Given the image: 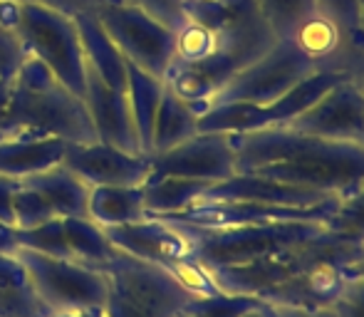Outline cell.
Instances as JSON below:
<instances>
[{"instance_id": "1", "label": "cell", "mask_w": 364, "mask_h": 317, "mask_svg": "<svg viewBox=\"0 0 364 317\" xmlns=\"http://www.w3.org/2000/svg\"><path fill=\"white\" fill-rule=\"evenodd\" d=\"M235 171L265 176L310 191L350 196L364 186V146L297 131L292 127H268L230 134Z\"/></svg>"}, {"instance_id": "2", "label": "cell", "mask_w": 364, "mask_h": 317, "mask_svg": "<svg viewBox=\"0 0 364 317\" xmlns=\"http://www.w3.org/2000/svg\"><path fill=\"white\" fill-rule=\"evenodd\" d=\"M8 136H50L70 144L97 141L82 97L73 95L40 60L30 55L10 82V100L0 139Z\"/></svg>"}, {"instance_id": "3", "label": "cell", "mask_w": 364, "mask_h": 317, "mask_svg": "<svg viewBox=\"0 0 364 317\" xmlns=\"http://www.w3.org/2000/svg\"><path fill=\"white\" fill-rule=\"evenodd\" d=\"M0 20L15 30L30 58L40 60L73 95H85L87 65L75 15L38 3H0Z\"/></svg>"}, {"instance_id": "4", "label": "cell", "mask_w": 364, "mask_h": 317, "mask_svg": "<svg viewBox=\"0 0 364 317\" xmlns=\"http://www.w3.org/2000/svg\"><path fill=\"white\" fill-rule=\"evenodd\" d=\"M178 226V223H173ZM191 238V258L203 268L250 263L288 245L317 238L327 231L325 221H275V223H248L228 228H193L178 226Z\"/></svg>"}, {"instance_id": "5", "label": "cell", "mask_w": 364, "mask_h": 317, "mask_svg": "<svg viewBox=\"0 0 364 317\" xmlns=\"http://www.w3.org/2000/svg\"><path fill=\"white\" fill-rule=\"evenodd\" d=\"M92 13L127 63L164 80L173 63L176 30L127 0H100Z\"/></svg>"}, {"instance_id": "6", "label": "cell", "mask_w": 364, "mask_h": 317, "mask_svg": "<svg viewBox=\"0 0 364 317\" xmlns=\"http://www.w3.org/2000/svg\"><path fill=\"white\" fill-rule=\"evenodd\" d=\"M317 65L307 60L290 40H278L268 53L255 58L233 75L216 97L213 104H253L268 107L285 97L295 85L317 72Z\"/></svg>"}, {"instance_id": "7", "label": "cell", "mask_w": 364, "mask_h": 317, "mask_svg": "<svg viewBox=\"0 0 364 317\" xmlns=\"http://www.w3.org/2000/svg\"><path fill=\"white\" fill-rule=\"evenodd\" d=\"M25 265L35 290L53 313L82 308H107L109 300V280L102 270L87 268L68 258L38 253L20 248L15 253Z\"/></svg>"}, {"instance_id": "8", "label": "cell", "mask_w": 364, "mask_h": 317, "mask_svg": "<svg viewBox=\"0 0 364 317\" xmlns=\"http://www.w3.org/2000/svg\"><path fill=\"white\" fill-rule=\"evenodd\" d=\"M102 273L109 293L134 305L146 317H176L193 300L161 265L117 250Z\"/></svg>"}, {"instance_id": "9", "label": "cell", "mask_w": 364, "mask_h": 317, "mask_svg": "<svg viewBox=\"0 0 364 317\" xmlns=\"http://www.w3.org/2000/svg\"><path fill=\"white\" fill-rule=\"evenodd\" d=\"M340 206V198H332L320 206L297 208V206H275L260 201H203L183 208L178 213L156 216L166 223L193 228H228L248 226V223H275V221H327ZM151 216V213H149Z\"/></svg>"}, {"instance_id": "10", "label": "cell", "mask_w": 364, "mask_h": 317, "mask_svg": "<svg viewBox=\"0 0 364 317\" xmlns=\"http://www.w3.org/2000/svg\"><path fill=\"white\" fill-rule=\"evenodd\" d=\"M235 151L230 134L198 131L191 139L159 154H149V176H178L216 183L235 176Z\"/></svg>"}, {"instance_id": "11", "label": "cell", "mask_w": 364, "mask_h": 317, "mask_svg": "<svg viewBox=\"0 0 364 317\" xmlns=\"http://www.w3.org/2000/svg\"><path fill=\"white\" fill-rule=\"evenodd\" d=\"M292 129L335 141H364V75H350L337 82L307 112H302Z\"/></svg>"}, {"instance_id": "12", "label": "cell", "mask_w": 364, "mask_h": 317, "mask_svg": "<svg viewBox=\"0 0 364 317\" xmlns=\"http://www.w3.org/2000/svg\"><path fill=\"white\" fill-rule=\"evenodd\" d=\"M357 278H360V263L320 260L290 278L288 283L270 288L258 300L302 310H332Z\"/></svg>"}, {"instance_id": "13", "label": "cell", "mask_w": 364, "mask_h": 317, "mask_svg": "<svg viewBox=\"0 0 364 317\" xmlns=\"http://www.w3.org/2000/svg\"><path fill=\"white\" fill-rule=\"evenodd\" d=\"M63 166L75 171L90 188L95 186H141L149 178V156L129 154L105 141H73L63 156Z\"/></svg>"}, {"instance_id": "14", "label": "cell", "mask_w": 364, "mask_h": 317, "mask_svg": "<svg viewBox=\"0 0 364 317\" xmlns=\"http://www.w3.org/2000/svg\"><path fill=\"white\" fill-rule=\"evenodd\" d=\"M117 250L129 253L134 258L149 260V263L166 265L173 260L191 258V238L173 223H166L156 216L141 218L124 226L102 228Z\"/></svg>"}, {"instance_id": "15", "label": "cell", "mask_w": 364, "mask_h": 317, "mask_svg": "<svg viewBox=\"0 0 364 317\" xmlns=\"http://www.w3.org/2000/svg\"><path fill=\"white\" fill-rule=\"evenodd\" d=\"M82 102L87 107V114L92 119L97 139L105 141V144L119 146V149L129 151V154H141L129 100H127V90L109 87L97 75L87 72Z\"/></svg>"}, {"instance_id": "16", "label": "cell", "mask_w": 364, "mask_h": 317, "mask_svg": "<svg viewBox=\"0 0 364 317\" xmlns=\"http://www.w3.org/2000/svg\"><path fill=\"white\" fill-rule=\"evenodd\" d=\"M332 193L310 191V188L290 186L265 176H253V173H235L223 181L208 183L206 191L198 196L196 203L203 201H260V203H275V206H297L310 208L320 206L325 201H332Z\"/></svg>"}, {"instance_id": "17", "label": "cell", "mask_w": 364, "mask_h": 317, "mask_svg": "<svg viewBox=\"0 0 364 317\" xmlns=\"http://www.w3.org/2000/svg\"><path fill=\"white\" fill-rule=\"evenodd\" d=\"M70 141L50 136H8L0 139V176L25 181L60 166Z\"/></svg>"}, {"instance_id": "18", "label": "cell", "mask_w": 364, "mask_h": 317, "mask_svg": "<svg viewBox=\"0 0 364 317\" xmlns=\"http://www.w3.org/2000/svg\"><path fill=\"white\" fill-rule=\"evenodd\" d=\"M77 30H80L82 53H85L87 72L97 75L102 82L117 90H127V60L114 48L107 33L102 30L100 20L92 10H82L75 15Z\"/></svg>"}, {"instance_id": "19", "label": "cell", "mask_w": 364, "mask_h": 317, "mask_svg": "<svg viewBox=\"0 0 364 317\" xmlns=\"http://www.w3.org/2000/svg\"><path fill=\"white\" fill-rule=\"evenodd\" d=\"M25 186L38 191L45 201L53 206L60 218H90L87 216V203H90V186L70 171L68 166H53L38 176L25 178Z\"/></svg>"}, {"instance_id": "20", "label": "cell", "mask_w": 364, "mask_h": 317, "mask_svg": "<svg viewBox=\"0 0 364 317\" xmlns=\"http://www.w3.org/2000/svg\"><path fill=\"white\" fill-rule=\"evenodd\" d=\"M18 255H0V317H50Z\"/></svg>"}, {"instance_id": "21", "label": "cell", "mask_w": 364, "mask_h": 317, "mask_svg": "<svg viewBox=\"0 0 364 317\" xmlns=\"http://www.w3.org/2000/svg\"><path fill=\"white\" fill-rule=\"evenodd\" d=\"M87 216L102 228L124 226L146 218L141 186H95L90 188Z\"/></svg>"}, {"instance_id": "22", "label": "cell", "mask_w": 364, "mask_h": 317, "mask_svg": "<svg viewBox=\"0 0 364 317\" xmlns=\"http://www.w3.org/2000/svg\"><path fill=\"white\" fill-rule=\"evenodd\" d=\"M161 95H164V80L154 77V75L127 63V100H129L132 119H134L139 151L146 156L151 151V131H154V119H156Z\"/></svg>"}, {"instance_id": "23", "label": "cell", "mask_w": 364, "mask_h": 317, "mask_svg": "<svg viewBox=\"0 0 364 317\" xmlns=\"http://www.w3.org/2000/svg\"><path fill=\"white\" fill-rule=\"evenodd\" d=\"M198 112L193 109L188 102L178 100L171 90H166L164 85V95L159 102L156 119H154V131H151V151L149 154H159L166 151L171 146L181 144V141L191 139L193 134H198Z\"/></svg>"}, {"instance_id": "24", "label": "cell", "mask_w": 364, "mask_h": 317, "mask_svg": "<svg viewBox=\"0 0 364 317\" xmlns=\"http://www.w3.org/2000/svg\"><path fill=\"white\" fill-rule=\"evenodd\" d=\"M206 181H191V178L178 176H149L141 188H144V208L151 216H164V213H178L183 208L193 206L203 191Z\"/></svg>"}, {"instance_id": "25", "label": "cell", "mask_w": 364, "mask_h": 317, "mask_svg": "<svg viewBox=\"0 0 364 317\" xmlns=\"http://www.w3.org/2000/svg\"><path fill=\"white\" fill-rule=\"evenodd\" d=\"M63 221L73 260L87 265V268L105 270V265L112 260L117 248L107 238V233L102 231V226H97L90 218H63Z\"/></svg>"}, {"instance_id": "26", "label": "cell", "mask_w": 364, "mask_h": 317, "mask_svg": "<svg viewBox=\"0 0 364 317\" xmlns=\"http://www.w3.org/2000/svg\"><path fill=\"white\" fill-rule=\"evenodd\" d=\"M253 3L258 5L260 15L278 40H288L292 30L320 8L317 0H253Z\"/></svg>"}, {"instance_id": "27", "label": "cell", "mask_w": 364, "mask_h": 317, "mask_svg": "<svg viewBox=\"0 0 364 317\" xmlns=\"http://www.w3.org/2000/svg\"><path fill=\"white\" fill-rule=\"evenodd\" d=\"M218 53V35L216 30L186 20L176 30V43H173V63H201Z\"/></svg>"}, {"instance_id": "28", "label": "cell", "mask_w": 364, "mask_h": 317, "mask_svg": "<svg viewBox=\"0 0 364 317\" xmlns=\"http://www.w3.org/2000/svg\"><path fill=\"white\" fill-rule=\"evenodd\" d=\"M18 245L28 250H38V253L53 255V258H68L73 260L70 253L68 236H65V221L63 218H53V221L43 223L30 231H20L18 228Z\"/></svg>"}, {"instance_id": "29", "label": "cell", "mask_w": 364, "mask_h": 317, "mask_svg": "<svg viewBox=\"0 0 364 317\" xmlns=\"http://www.w3.org/2000/svg\"><path fill=\"white\" fill-rule=\"evenodd\" d=\"M260 300L245 298V295L220 293L213 298H193L176 317H240L248 310L258 308Z\"/></svg>"}, {"instance_id": "30", "label": "cell", "mask_w": 364, "mask_h": 317, "mask_svg": "<svg viewBox=\"0 0 364 317\" xmlns=\"http://www.w3.org/2000/svg\"><path fill=\"white\" fill-rule=\"evenodd\" d=\"M327 231L364 240V186L340 198V206L327 218Z\"/></svg>"}, {"instance_id": "31", "label": "cell", "mask_w": 364, "mask_h": 317, "mask_svg": "<svg viewBox=\"0 0 364 317\" xmlns=\"http://www.w3.org/2000/svg\"><path fill=\"white\" fill-rule=\"evenodd\" d=\"M13 208H15V228H20V231H30V228L43 226V223L53 221V218H60L53 211V206L38 191L25 186V183H20L18 191H15Z\"/></svg>"}, {"instance_id": "32", "label": "cell", "mask_w": 364, "mask_h": 317, "mask_svg": "<svg viewBox=\"0 0 364 317\" xmlns=\"http://www.w3.org/2000/svg\"><path fill=\"white\" fill-rule=\"evenodd\" d=\"M25 58H28L25 45L20 43L15 30L0 20V82H13Z\"/></svg>"}, {"instance_id": "33", "label": "cell", "mask_w": 364, "mask_h": 317, "mask_svg": "<svg viewBox=\"0 0 364 317\" xmlns=\"http://www.w3.org/2000/svg\"><path fill=\"white\" fill-rule=\"evenodd\" d=\"M127 3L136 5L151 18H156L159 23H164L166 28L178 30L186 23V13H183V0H127Z\"/></svg>"}, {"instance_id": "34", "label": "cell", "mask_w": 364, "mask_h": 317, "mask_svg": "<svg viewBox=\"0 0 364 317\" xmlns=\"http://www.w3.org/2000/svg\"><path fill=\"white\" fill-rule=\"evenodd\" d=\"M332 313L337 317H364V268H360V278L350 285Z\"/></svg>"}, {"instance_id": "35", "label": "cell", "mask_w": 364, "mask_h": 317, "mask_svg": "<svg viewBox=\"0 0 364 317\" xmlns=\"http://www.w3.org/2000/svg\"><path fill=\"white\" fill-rule=\"evenodd\" d=\"M18 186H20V181H15V178L0 176V223H5V226H15L13 201H15Z\"/></svg>"}, {"instance_id": "36", "label": "cell", "mask_w": 364, "mask_h": 317, "mask_svg": "<svg viewBox=\"0 0 364 317\" xmlns=\"http://www.w3.org/2000/svg\"><path fill=\"white\" fill-rule=\"evenodd\" d=\"M260 313L265 317H337L332 310H302V308H288V305H273V303H260Z\"/></svg>"}, {"instance_id": "37", "label": "cell", "mask_w": 364, "mask_h": 317, "mask_svg": "<svg viewBox=\"0 0 364 317\" xmlns=\"http://www.w3.org/2000/svg\"><path fill=\"white\" fill-rule=\"evenodd\" d=\"M0 3H38V5H50V8L65 10L70 15H77L82 10H92L100 0H0Z\"/></svg>"}, {"instance_id": "38", "label": "cell", "mask_w": 364, "mask_h": 317, "mask_svg": "<svg viewBox=\"0 0 364 317\" xmlns=\"http://www.w3.org/2000/svg\"><path fill=\"white\" fill-rule=\"evenodd\" d=\"M18 250V228L0 223V255H15Z\"/></svg>"}, {"instance_id": "39", "label": "cell", "mask_w": 364, "mask_h": 317, "mask_svg": "<svg viewBox=\"0 0 364 317\" xmlns=\"http://www.w3.org/2000/svg\"><path fill=\"white\" fill-rule=\"evenodd\" d=\"M50 317H109L107 308H82V310H63V313H53Z\"/></svg>"}, {"instance_id": "40", "label": "cell", "mask_w": 364, "mask_h": 317, "mask_svg": "<svg viewBox=\"0 0 364 317\" xmlns=\"http://www.w3.org/2000/svg\"><path fill=\"white\" fill-rule=\"evenodd\" d=\"M8 100H10V82H0V129H3L5 112H8Z\"/></svg>"}, {"instance_id": "41", "label": "cell", "mask_w": 364, "mask_h": 317, "mask_svg": "<svg viewBox=\"0 0 364 317\" xmlns=\"http://www.w3.org/2000/svg\"><path fill=\"white\" fill-rule=\"evenodd\" d=\"M240 317H265V315H263V313H260V305H258V308L248 310V313H243V315H240Z\"/></svg>"}, {"instance_id": "42", "label": "cell", "mask_w": 364, "mask_h": 317, "mask_svg": "<svg viewBox=\"0 0 364 317\" xmlns=\"http://www.w3.org/2000/svg\"><path fill=\"white\" fill-rule=\"evenodd\" d=\"M357 5H360V15H362V30H364V0H357Z\"/></svg>"}, {"instance_id": "43", "label": "cell", "mask_w": 364, "mask_h": 317, "mask_svg": "<svg viewBox=\"0 0 364 317\" xmlns=\"http://www.w3.org/2000/svg\"><path fill=\"white\" fill-rule=\"evenodd\" d=\"M360 268H364V258H362V263H360Z\"/></svg>"}, {"instance_id": "44", "label": "cell", "mask_w": 364, "mask_h": 317, "mask_svg": "<svg viewBox=\"0 0 364 317\" xmlns=\"http://www.w3.org/2000/svg\"><path fill=\"white\" fill-rule=\"evenodd\" d=\"M362 146H364V141H362Z\"/></svg>"}]
</instances>
